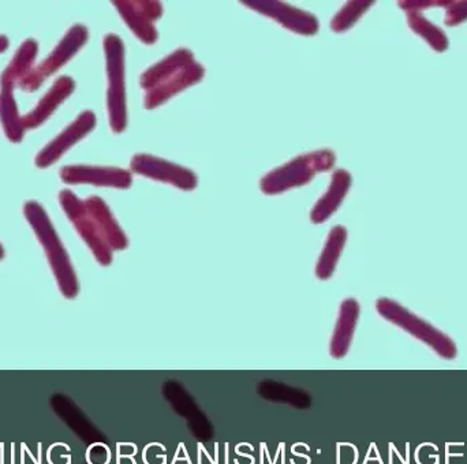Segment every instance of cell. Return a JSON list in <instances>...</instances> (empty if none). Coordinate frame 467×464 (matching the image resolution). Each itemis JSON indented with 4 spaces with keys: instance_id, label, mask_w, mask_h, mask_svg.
Masks as SVG:
<instances>
[{
    "instance_id": "cell-1",
    "label": "cell",
    "mask_w": 467,
    "mask_h": 464,
    "mask_svg": "<svg viewBox=\"0 0 467 464\" xmlns=\"http://www.w3.org/2000/svg\"><path fill=\"white\" fill-rule=\"evenodd\" d=\"M205 70L189 49L180 48L141 76L144 107L153 109L204 78Z\"/></svg>"
},
{
    "instance_id": "cell-2",
    "label": "cell",
    "mask_w": 467,
    "mask_h": 464,
    "mask_svg": "<svg viewBox=\"0 0 467 464\" xmlns=\"http://www.w3.org/2000/svg\"><path fill=\"white\" fill-rule=\"evenodd\" d=\"M59 204L98 263L103 266L111 265L114 250L107 238L104 218L109 207L106 202L100 197L81 200L73 191H62L59 193Z\"/></svg>"
},
{
    "instance_id": "cell-3",
    "label": "cell",
    "mask_w": 467,
    "mask_h": 464,
    "mask_svg": "<svg viewBox=\"0 0 467 464\" xmlns=\"http://www.w3.org/2000/svg\"><path fill=\"white\" fill-rule=\"evenodd\" d=\"M24 215L46 252L60 293L65 298H76L79 291L76 271L68 257L67 250L63 246L57 230L52 226L51 219L47 215L46 210L38 202L27 201L24 207Z\"/></svg>"
},
{
    "instance_id": "cell-4",
    "label": "cell",
    "mask_w": 467,
    "mask_h": 464,
    "mask_svg": "<svg viewBox=\"0 0 467 464\" xmlns=\"http://www.w3.org/2000/svg\"><path fill=\"white\" fill-rule=\"evenodd\" d=\"M38 44L33 38H27L16 49L13 62L5 68L0 76V122L8 141L18 144L25 134L24 123L14 98V89L24 77L30 73L37 57Z\"/></svg>"
},
{
    "instance_id": "cell-5",
    "label": "cell",
    "mask_w": 467,
    "mask_h": 464,
    "mask_svg": "<svg viewBox=\"0 0 467 464\" xmlns=\"http://www.w3.org/2000/svg\"><path fill=\"white\" fill-rule=\"evenodd\" d=\"M334 153L331 150H316L298 156L285 166L277 167L274 171L268 172L261 180L260 188L264 194L275 196L285 193L294 188L306 185L320 172L328 171L335 166Z\"/></svg>"
},
{
    "instance_id": "cell-6",
    "label": "cell",
    "mask_w": 467,
    "mask_h": 464,
    "mask_svg": "<svg viewBox=\"0 0 467 464\" xmlns=\"http://www.w3.org/2000/svg\"><path fill=\"white\" fill-rule=\"evenodd\" d=\"M376 310L384 320L400 326V329L408 332L411 336L419 339L420 342L430 345L441 358L449 359V361L457 358L458 348L455 343L452 342L451 337L447 336L432 324L422 320L414 313L409 312L406 307H403L398 302L389 298H380L376 302Z\"/></svg>"
},
{
    "instance_id": "cell-7",
    "label": "cell",
    "mask_w": 467,
    "mask_h": 464,
    "mask_svg": "<svg viewBox=\"0 0 467 464\" xmlns=\"http://www.w3.org/2000/svg\"><path fill=\"white\" fill-rule=\"evenodd\" d=\"M106 52L107 77H109V93H107V108H109V126L114 133H122L128 125L125 95V46L119 36L107 35L104 38Z\"/></svg>"
},
{
    "instance_id": "cell-8",
    "label": "cell",
    "mask_w": 467,
    "mask_h": 464,
    "mask_svg": "<svg viewBox=\"0 0 467 464\" xmlns=\"http://www.w3.org/2000/svg\"><path fill=\"white\" fill-rule=\"evenodd\" d=\"M87 27L84 25H74L70 27L65 37L55 46L54 51L40 63L30 70L26 77L21 79L19 87L24 92H35L48 79L52 74L62 68L71 57H76L77 52L85 46L88 41Z\"/></svg>"
},
{
    "instance_id": "cell-9",
    "label": "cell",
    "mask_w": 467,
    "mask_h": 464,
    "mask_svg": "<svg viewBox=\"0 0 467 464\" xmlns=\"http://www.w3.org/2000/svg\"><path fill=\"white\" fill-rule=\"evenodd\" d=\"M130 167L133 172L141 177L170 183L181 191H189L197 188V177L193 171L155 156L145 155V153L136 155L131 159Z\"/></svg>"
},
{
    "instance_id": "cell-10",
    "label": "cell",
    "mask_w": 467,
    "mask_h": 464,
    "mask_svg": "<svg viewBox=\"0 0 467 464\" xmlns=\"http://www.w3.org/2000/svg\"><path fill=\"white\" fill-rule=\"evenodd\" d=\"M96 115L92 111H84L57 139H52L36 156L35 163L38 169H47L57 163L77 142L88 136L95 129Z\"/></svg>"
},
{
    "instance_id": "cell-11",
    "label": "cell",
    "mask_w": 467,
    "mask_h": 464,
    "mask_svg": "<svg viewBox=\"0 0 467 464\" xmlns=\"http://www.w3.org/2000/svg\"><path fill=\"white\" fill-rule=\"evenodd\" d=\"M123 21L131 32L145 44H155L159 38L155 22L163 15V7L159 2H114Z\"/></svg>"
},
{
    "instance_id": "cell-12",
    "label": "cell",
    "mask_w": 467,
    "mask_h": 464,
    "mask_svg": "<svg viewBox=\"0 0 467 464\" xmlns=\"http://www.w3.org/2000/svg\"><path fill=\"white\" fill-rule=\"evenodd\" d=\"M244 5L263 15L275 19L285 29L293 30L298 35L313 36L318 32V21L313 14L285 3L257 0V2H244Z\"/></svg>"
},
{
    "instance_id": "cell-13",
    "label": "cell",
    "mask_w": 467,
    "mask_h": 464,
    "mask_svg": "<svg viewBox=\"0 0 467 464\" xmlns=\"http://www.w3.org/2000/svg\"><path fill=\"white\" fill-rule=\"evenodd\" d=\"M60 180L68 185L103 186V188L129 189L133 182L130 172L115 167L67 166L60 170Z\"/></svg>"
},
{
    "instance_id": "cell-14",
    "label": "cell",
    "mask_w": 467,
    "mask_h": 464,
    "mask_svg": "<svg viewBox=\"0 0 467 464\" xmlns=\"http://www.w3.org/2000/svg\"><path fill=\"white\" fill-rule=\"evenodd\" d=\"M76 89V82L70 77L63 76L57 79L47 95L38 101L37 106L29 114L22 118L25 130L27 129L40 128L43 123L49 119L52 114L57 111V107L70 98L71 93Z\"/></svg>"
},
{
    "instance_id": "cell-15",
    "label": "cell",
    "mask_w": 467,
    "mask_h": 464,
    "mask_svg": "<svg viewBox=\"0 0 467 464\" xmlns=\"http://www.w3.org/2000/svg\"><path fill=\"white\" fill-rule=\"evenodd\" d=\"M359 312L361 307L354 298L346 299L340 304L339 315L329 345V353L335 359H342L348 356L358 324Z\"/></svg>"
},
{
    "instance_id": "cell-16",
    "label": "cell",
    "mask_w": 467,
    "mask_h": 464,
    "mask_svg": "<svg viewBox=\"0 0 467 464\" xmlns=\"http://www.w3.org/2000/svg\"><path fill=\"white\" fill-rule=\"evenodd\" d=\"M351 186V175L346 170H337L332 177L327 193L318 200L317 204L310 212L313 223L321 224L328 221L342 205L343 200L348 196Z\"/></svg>"
},
{
    "instance_id": "cell-17",
    "label": "cell",
    "mask_w": 467,
    "mask_h": 464,
    "mask_svg": "<svg viewBox=\"0 0 467 464\" xmlns=\"http://www.w3.org/2000/svg\"><path fill=\"white\" fill-rule=\"evenodd\" d=\"M346 241H348V230L345 227L337 226L331 230L316 265V276L318 279L328 280L334 274L337 261L345 249Z\"/></svg>"
},
{
    "instance_id": "cell-18",
    "label": "cell",
    "mask_w": 467,
    "mask_h": 464,
    "mask_svg": "<svg viewBox=\"0 0 467 464\" xmlns=\"http://www.w3.org/2000/svg\"><path fill=\"white\" fill-rule=\"evenodd\" d=\"M408 24L410 29L421 36L435 51L444 52L449 48V37L441 27L428 21L421 13L411 11L408 13Z\"/></svg>"
},
{
    "instance_id": "cell-19",
    "label": "cell",
    "mask_w": 467,
    "mask_h": 464,
    "mask_svg": "<svg viewBox=\"0 0 467 464\" xmlns=\"http://www.w3.org/2000/svg\"><path fill=\"white\" fill-rule=\"evenodd\" d=\"M373 2H350L335 15L331 22V29L337 33L350 29L368 10Z\"/></svg>"
},
{
    "instance_id": "cell-20",
    "label": "cell",
    "mask_w": 467,
    "mask_h": 464,
    "mask_svg": "<svg viewBox=\"0 0 467 464\" xmlns=\"http://www.w3.org/2000/svg\"><path fill=\"white\" fill-rule=\"evenodd\" d=\"M467 19V0L465 2H449L446 5L444 24L449 26L462 24Z\"/></svg>"
},
{
    "instance_id": "cell-21",
    "label": "cell",
    "mask_w": 467,
    "mask_h": 464,
    "mask_svg": "<svg viewBox=\"0 0 467 464\" xmlns=\"http://www.w3.org/2000/svg\"><path fill=\"white\" fill-rule=\"evenodd\" d=\"M449 5V2L446 0H414V2H400V8L405 10L406 13H411V11H417V13H421V10H425V8L431 7H444Z\"/></svg>"
},
{
    "instance_id": "cell-22",
    "label": "cell",
    "mask_w": 467,
    "mask_h": 464,
    "mask_svg": "<svg viewBox=\"0 0 467 464\" xmlns=\"http://www.w3.org/2000/svg\"><path fill=\"white\" fill-rule=\"evenodd\" d=\"M8 44H10L8 38L5 36H0V54H3L8 48Z\"/></svg>"
},
{
    "instance_id": "cell-23",
    "label": "cell",
    "mask_w": 467,
    "mask_h": 464,
    "mask_svg": "<svg viewBox=\"0 0 467 464\" xmlns=\"http://www.w3.org/2000/svg\"><path fill=\"white\" fill-rule=\"evenodd\" d=\"M3 257H5V249H3L2 244H0V261L3 260Z\"/></svg>"
}]
</instances>
